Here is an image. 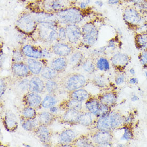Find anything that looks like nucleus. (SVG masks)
I'll use <instances>...</instances> for the list:
<instances>
[{"instance_id":"aec40b11","label":"nucleus","mask_w":147,"mask_h":147,"mask_svg":"<svg viewBox=\"0 0 147 147\" xmlns=\"http://www.w3.org/2000/svg\"><path fill=\"white\" fill-rule=\"evenodd\" d=\"M34 132L35 133V136L43 144H50L51 134L50 130L47 127V126L40 125Z\"/></svg>"},{"instance_id":"f3484780","label":"nucleus","mask_w":147,"mask_h":147,"mask_svg":"<svg viewBox=\"0 0 147 147\" xmlns=\"http://www.w3.org/2000/svg\"><path fill=\"white\" fill-rule=\"evenodd\" d=\"M82 111H78L74 109H69L66 111L60 117L59 120L64 124L70 125L78 124L79 117Z\"/></svg>"},{"instance_id":"864d4df0","label":"nucleus","mask_w":147,"mask_h":147,"mask_svg":"<svg viewBox=\"0 0 147 147\" xmlns=\"http://www.w3.org/2000/svg\"><path fill=\"white\" fill-rule=\"evenodd\" d=\"M126 81V77L124 74H120L115 79V83L117 86L122 85Z\"/></svg>"},{"instance_id":"69168bd1","label":"nucleus","mask_w":147,"mask_h":147,"mask_svg":"<svg viewBox=\"0 0 147 147\" xmlns=\"http://www.w3.org/2000/svg\"><path fill=\"white\" fill-rule=\"evenodd\" d=\"M24 2H29L30 3H34L35 2H36L38 0H22Z\"/></svg>"},{"instance_id":"8fccbe9b","label":"nucleus","mask_w":147,"mask_h":147,"mask_svg":"<svg viewBox=\"0 0 147 147\" xmlns=\"http://www.w3.org/2000/svg\"><path fill=\"white\" fill-rule=\"evenodd\" d=\"M134 31L136 34H147V21L140 25Z\"/></svg>"},{"instance_id":"49530a36","label":"nucleus","mask_w":147,"mask_h":147,"mask_svg":"<svg viewBox=\"0 0 147 147\" xmlns=\"http://www.w3.org/2000/svg\"><path fill=\"white\" fill-rule=\"evenodd\" d=\"M120 42L118 39L117 38H112L108 42L107 48L111 49L112 51H115L120 47Z\"/></svg>"},{"instance_id":"b1692460","label":"nucleus","mask_w":147,"mask_h":147,"mask_svg":"<svg viewBox=\"0 0 147 147\" xmlns=\"http://www.w3.org/2000/svg\"><path fill=\"white\" fill-rule=\"evenodd\" d=\"M85 59L84 55L82 52L80 51H74L69 56V58L67 59L68 65L72 68L80 67Z\"/></svg>"},{"instance_id":"774afa93","label":"nucleus","mask_w":147,"mask_h":147,"mask_svg":"<svg viewBox=\"0 0 147 147\" xmlns=\"http://www.w3.org/2000/svg\"><path fill=\"white\" fill-rule=\"evenodd\" d=\"M144 75H145L146 77L147 78V71H146L144 72Z\"/></svg>"},{"instance_id":"052dcab7","label":"nucleus","mask_w":147,"mask_h":147,"mask_svg":"<svg viewBox=\"0 0 147 147\" xmlns=\"http://www.w3.org/2000/svg\"><path fill=\"white\" fill-rule=\"evenodd\" d=\"M58 108L56 107V106H53V107H51V108H49V112H51V113L55 114V113L58 112Z\"/></svg>"},{"instance_id":"39448f33","label":"nucleus","mask_w":147,"mask_h":147,"mask_svg":"<svg viewBox=\"0 0 147 147\" xmlns=\"http://www.w3.org/2000/svg\"><path fill=\"white\" fill-rule=\"evenodd\" d=\"M38 26L33 12H23L20 15L16 23V27L22 33L32 35L35 33Z\"/></svg>"},{"instance_id":"0eeeda50","label":"nucleus","mask_w":147,"mask_h":147,"mask_svg":"<svg viewBox=\"0 0 147 147\" xmlns=\"http://www.w3.org/2000/svg\"><path fill=\"white\" fill-rule=\"evenodd\" d=\"M87 83V79L83 74H72L63 78L60 82L61 85L70 92L82 88Z\"/></svg>"},{"instance_id":"473e14b6","label":"nucleus","mask_w":147,"mask_h":147,"mask_svg":"<svg viewBox=\"0 0 147 147\" xmlns=\"http://www.w3.org/2000/svg\"><path fill=\"white\" fill-rule=\"evenodd\" d=\"M58 74L51 66L45 65L43 69L40 76L43 79L48 80H54L58 77Z\"/></svg>"},{"instance_id":"393cba45","label":"nucleus","mask_w":147,"mask_h":147,"mask_svg":"<svg viewBox=\"0 0 147 147\" xmlns=\"http://www.w3.org/2000/svg\"><path fill=\"white\" fill-rule=\"evenodd\" d=\"M77 134L71 129H67L60 133L58 136V142L61 144H71L76 139Z\"/></svg>"},{"instance_id":"1a4fd4ad","label":"nucleus","mask_w":147,"mask_h":147,"mask_svg":"<svg viewBox=\"0 0 147 147\" xmlns=\"http://www.w3.org/2000/svg\"><path fill=\"white\" fill-rule=\"evenodd\" d=\"M86 110L90 112L96 118L104 116L111 111V108L102 103L96 97H90L85 103Z\"/></svg>"},{"instance_id":"bb28decb","label":"nucleus","mask_w":147,"mask_h":147,"mask_svg":"<svg viewBox=\"0 0 147 147\" xmlns=\"http://www.w3.org/2000/svg\"><path fill=\"white\" fill-rule=\"evenodd\" d=\"M91 97L89 93L83 88L75 90L73 92H70V98L74 99L81 102L87 101Z\"/></svg>"},{"instance_id":"f704fd0d","label":"nucleus","mask_w":147,"mask_h":147,"mask_svg":"<svg viewBox=\"0 0 147 147\" xmlns=\"http://www.w3.org/2000/svg\"><path fill=\"white\" fill-rule=\"evenodd\" d=\"M81 66L85 72L90 74H94L97 70L95 62L92 58L85 59Z\"/></svg>"},{"instance_id":"6e6d98bb","label":"nucleus","mask_w":147,"mask_h":147,"mask_svg":"<svg viewBox=\"0 0 147 147\" xmlns=\"http://www.w3.org/2000/svg\"><path fill=\"white\" fill-rule=\"evenodd\" d=\"M7 88V82L3 78L1 79V96H3Z\"/></svg>"},{"instance_id":"4be33fe9","label":"nucleus","mask_w":147,"mask_h":147,"mask_svg":"<svg viewBox=\"0 0 147 147\" xmlns=\"http://www.w3.org/2000/svg\"><path fill=\"white\" fill-rule=\"evenodd\" d=\"M67 65V59L64 57H56L53 58L50 63V66L58 74L64 72Z\"/></svg>"},{"instance_id":"de8ad7c7","label":"nucleus","mask_w":147,"mask_h":147,"mask_svg":"<svg viewBox=\"0 0 147 147\" xmlns=\"http://www.w3.org/2000/svg\"><path fill=\"white\" fill-rule=\"evenodd\" d=\"M107 47H102L98 48H95L91 51V56L92 57H100L101 56H104L107 51Z\"/></svg>"},{"instance_id":"4d7b16f0","label":"nucleus","mask_w":147,"mask_h":147,"mask_svg":"<svg viewBox=\"0 0 147 147\" xmlns=\"http://www.w3.org/2000/svg\"><path fill=\"white\" fill-rule=\"evenodd\" d=\"M144 1L146 0H125V3H126L128 4H130L133 6H136V5L143 2Z\"/></svg>"},{"instance_id":"09e8293b","label":"nucleus","mask_w":147,"mask_h":147,"mask_svg":"<svg viewBox=\"0 0 147 147\" xmlns=\"http://www.w3.org/2000/svg\"><path fill=\"white\" fill-rule=\"evenodd\" d=\"M143 15H147V0L134 6Z\"/></svg>"},{"instance_id":"9d476101","label":"nucleus","mask_w":147,"mask_h":147,"mask_svg":"<svg viewBox=\"0 0 147 147\" xmlns=\"http://www.w3.org/2000/svg\"><path fill=\"white\" fill-rule=\"evenodd\" d=\"M90 138L95 146L112 147L113 136L112 132L97 131Z\"/></svg>"},{"instance_id":"e2e57ef3","label":"nucleus","mask_w":147,"mask_h":147,"mask_svg":"<svg viewBox=\"0 0 147 147\" xmlns=\"http://www.w3.org/2000/svg\"><path fill=\"white\" fill-rule=\"evenodd\" d=\"M95 4L98 7H102L104 5V3L102 0H97L95 2Z\"/></svg>"},{"instance_id":"f03ea898","label":"nucleus","mask_w":147,"mask_h":147,"mask_svg":"<svg viewBox=\"0 0 147 147\" xmlns=\"http://www.w3.org/2000/svg\"><path fill=\"white\" fill-rule=\"evenodd\" d=\"M87 10H82L75 6H70L55 13L56 20L60 25L79 24L87 16Z\"/></svg>"},{"instance_id":"603ef678","label":"nucleus","mask_w":147,"mask_h":147,"mask_svg":"<svg viewBox=\"0 0 147 147\" xmlns=\"http://www.w3.org/2000/svg\"><path fill=\"white\" fill-rule=\"evenodd\" d=\"M134 120V115L132 113H130L127 116L124 117V125L132 126L133 121Z\"/></svg>"},{"instance_id":"dca6fc26","label":"nucleus","mask_w":147,"mask_h":147,"mask_svg":"<svg viewBox=\"0 0 147 147\" xmlns=\"http://www.w3.org/2000/svg\"><path fill=\"white\" fill-rule=\"evenodd\" d=\"M35 20L38 24L58 23L55 13L42 11H33Z\"/></svg>"},{"instance_id":"680f3d73","label":"nucleus","mask_w":147,"mask_h":147,"mask_svg":"<svg viewBox=\"0 0 147 147\" xmlns=\"http://www.w3.org/2000/svg\"><path fill=\"white\" fill-rule=\"evenodd\" d=\"M131 101L133 102H138V101H139L140 98L136 94H133L131 97Z\"/></svg>"},{"instance_id":"2f4dec72","label":"nucleus","mask_w":147,"mask_h":147,"mask_svg":"<svg viewBox=\"0 0 147 147\" xmlns=\"http://www.w3.org/2000/svg\"><path fill=\"white\" fill-rule=\"evenodd\" d=\"M134 41L138 49L141 51L147 49V34H136Z\"/></svg>"},{"instance_id":"a878e982","label":"nucleus","mask_w":147,"mask_h":147,"mask_svg":"<svg viewBox=\"0 0 147 147\" xmlns=\"http://www.w3.org/2000/svg\"><path fill=\"white\" fill-rule=\"evenodd\" d=\"M102 103L112 108L116 105L117 101V94L113 92H108L100 95L97 97Z\"/></svg>"},{"instance_id":"2eb2a0df","label":"nucleus","mask_w":147,"mask_h":147,"mask_svg":"<svg viewBox=\"0 0 147 147\" xmlns=\"http://www.w3.org/2000/svg\"><path fill=\"white\" fill-rule=\"evenodd\" d=\"M23 101L25 105L33 108L38 109L42 107V99L38 93L28 92L24 96Z\"/></svg>"},{"instance_id":"58836bf2","label":"nucleus","mask_w":147,"mask_h":147,"mask_svg":"<svg viewBox=\"0 0 147 147\" xmlns=\"http://www.w3.org/2000/svg\"><path fill=\"white\" fill-rule=\"evenodd\" d=\"M19 80L16 84V87L17 90H18L20 92L27 93L29 89L30 80L27 78H18Z\"/></svg>"},{"instance_id":"c756f323","label":"nucleus","mask_w":147,"mask_h":147,"mask_svg":"<svg viewBox=\"0 0 147 147\" xmlns=\"http://www.w3.org/2000/svg\"><path fill=\"white\" fill-rule=\"evenodd\" d=\"M95 62L97 70L102 72H107L110 69V61L105 56L97 57Z\"/></svg>"},{"instance_id":"412c9836","label":"nucleus","mask_w":147,"mask_h":147,"mask_svg":"<svg viewBox=\"0 0 147 147\" xmlns=\"http://www.w3.org/2000/svg\"><path fill=\"white\" fill-rule=\"evenodd\" d=\"M45 90V82L38 76H34L30 80L28 91L33 93H42Z\"/></svg>"},{"instance_id":"6ab92c4d","label":"nucleus","mask_w":147,"mask_h":147,"mask_svg":"<svg viewBox=\"0 0 147 147\" xmlns=\"http://www.w3.org/2000/svg\"><path fill=\"white\" fill-rule=\"evenodd\" d=\"M41 59H36L33 58H26L25 63L26 64L32 74L34 76H39L42 71L45 64Z\"/></svg>"},{"instance_id":"5fc2aeb1","label":"nucleus","mask_w":147,"mask_h":147,"mask_svg":"<svg viewBox=\"0 0 147 147\" xmlns=\"http://www.w3.org/2000/svg\"><path fill=\"white\" fill-rule=\"evenodd\" d=\"M91 3L90 0H85L84 1H81L78 3V5L77 7L80 8L82 10H87L89 4Z\"/></svg>"},{"instance_id":"6e6552de","label":"nucleus","mask_w":147,"mask_h":147,"mask_svg":"<svg viewBox=\"0 0 147 147\" xmlns=\"http://www.w3.org/2000/svg\"><path fill=\"white\" fill-rule=\"evenodd\" d=\"M34 3L38 5L39 8L35 11H42L53 13H56L71 6L68 0H38Z\"/></svg>"},{"instance_id":"5701e85b","label":"nucleus","mask_w":147,"mask_h":147,"mask_svg":"<svg viewBox=\"0 0 147 147\" xmlns=\"http://www.w3.org/2000/svg\"><path fill=\"white\" fill-rule=\"evenodd\" d=\"M3 123L5 128L8 131L12 132L15 131L17 127V119L14 114L11 111H8L5 113L3 119Z\"/></svg>"},{"instance_id":"a211bd4d","label":"nucleus","mask_w":147,"mask_h":147,"mask_svg":"<svg viewBox=\"0 0 147 147\" xmlns=\"http://www.w3.org/2000/svg\"><path fill=\"white\" fill-rule=\"evenodd\" d=\"M11 71L13 76L18 78H27L32 74L25 62L13 63Z\"/></svg>"},{"instance_id":"4c0bfd02","label":"nucleus","mask_w":147,"mask_h":147,"mask_svg":"<svg viewBox=\"0 0 147 147\" xmlns=\"http://www.w3.org/2000/svg\"><path fill=\"white\" fill-rule=\"evenodd\" d=\"M121 128L123 131V133L120 138V140L126 142L131 141L134 136L132 126L128 125H123Z\"/></svg>"},{"instance_id":"f257e3e1","label":"nucleus","mask_w":147,"mask_h":147,"mask_svg":"<svg viewBox=\"0 0 147 147\" xmlns=\"http://www.w3.org/2000/svg\"><path fill=\"white\" fill-rule=\"evenodd\" d=\"M124 117L120 112L111 111L104 116L97 118L94 127L97 131L112 132L124 125Z\"/></svg>"},{"instance_id":"ddd939ff","label":"nucleus","mask_w":147,"mask_h":147,"mask_svg":"<svg viewBox=\"0 0 147 147\" xmlns=\"http://www.w3.org/2000/svg\"><path fill=\"white\" fill-rule=\"evenodd\" d=\"M50 47L54 54L60 57H66L74 51V46L68 42L57 41Z\"/></svg>"},{"instance_id":"37998d69","label":"nucleus","mask_w":147,"mask_h":147,"mask_svg":"<svg viewBox=\"0 0 147 147\" xmlns=\"http://www.w3.org/2000/svg\"><path fill=\"white\" fill-rule=\"evenodd\" d=\"M93 82L95 85L100 88H105L108 86V81L106 78L101 75L95 76L93 79Z\"/></svg>"},{"instance_id":"13d9d810","label":"nucleus","mask_w":147,"mask_h":147,"mask_svg":"<svg viewBox=\"0 0 147 147\" xmlns=\"http://www.w3.org/2000/svg\"><path fill=\"white\" fill-rule=\"evenodd\" d=\"M123 3L121 0H108V4L110 5H117Z\"/></svg>"},{"instance_id":"3c124183","label":"nucleus","mask_w":147,"mask_h":147,"mask_svg":"<svg viewBox=\"0 0 147 147\" xmlns=\"http://www.w3.org/2000/svg\"><path fill=\"white\" fill-rule=\"evenodd\" d=\"M42 58L43 59H46L51 58L54 53L51 51L50 48H42Z\"/></svg>"},{"instance_id":"423d86ee","label":"nucleus","mask_w":147,"mask_h":147,"mask_svg":"<svg viewBox=\"0 0 147 147\" xmlns=\"http://www.w3.org/2000/svg\"><path fill=\"white\" fill-rule=\"evenodd\" d=\"M122 16L125 23L133 30L147 21L146 16L143 15L134 6L130 4L124 7Z\"/></svg>"},{"instance_id":"338daca9","label":"nucleus","mask_w":147,"mask_h":147,"mask_svg":"<svg viewBox=\"0 0 147 147\" xmlns=\"http://www.w3.org/2000/svg\"><path fill=\"white\" fill-rule=\"evenodd\" d=\"M117 147H124L125 145L123 144H121V143H118V144H117Z\"/></svg>"},{"instance_id":"cd10ccee","label":"nucleus","mask_w":147,"mask_h":147,"mask_svg":"<svg viewBox=\"0 0 147 147\" xmlns=\"http://www.w3.org/2000/svg\"><path fill=\"white\" fill-rule=\"evenodd\" d=\"M56 117L54 114L48 111H43L39 113L38 120L40 125L49 126L54 123Z\"/></svg>"},{"instance_id":"bf43d9fd","label":"nucleus","mask_w":147,"mask_h":147,"mask_svg":"<svg viewBox=\"0 0 147 147\" xmlns=\"http://www.w3.org/2000/svg\"><path fill=\"white\" fill-rule=\"evenodd\" d=\"M129 83L132 85H136L139 83V80L137 78H131L129 80Z\"/></svg>"},{"instance_id":"a19ab883","label":"nucleus","mask_w":147,"mask_h":147,"mask_svg":"<svg viewBox=\"0 0 147 147\" xmlns=\"http://www.w3.org/2000/svg\"><path fill=\"white\" fill-rule=\"evenodd\" d=\"M22 117L26 119H35L37 116V112L35 109L26 106L23 109L22 111Z\"/></svg>"},{"instance_id":"a18cd8bd","label":"nucleus","mask_w":147,"mask_h":147,"mask_svg":"<svg viewBox=\"0 0 147 147\" xmlns=\"http://www.w3.org/2000/svg\"><path fill=\"white\" fill-rule=\"evenodd\" d=\"M138 58L140 64L144 69H147V49L141 51Z\"/></svg>"},{"instance_id":"20e7f679","label":"nucleus","mask_w":147,"mask_h":147,"mask_svg":"<svg viewBox=\"0 0 147 147\" xmlns=\"http://www.w3.org/2000/svg\"><path fill=\"white\" fill-rule=\"evenodd\" d=\"M82 38L81 44L86 47H91L96 43L100 30L95 20L87 22L81 27Z\"/></svg>"},{"instance_id":"7ed1b4c3","label":"nucleus","mask_w":147,"mask_h":147,"mask_svg":"<svg viewBox=\"0 0 147 147\" xmlns=\"http://www.w3.org/2000/svg\"><path fill=\"white\" fill-rule=\"evenodd\" d=\"M58 23L38 24L35 31L40 41L52 45L58 41L57 30L59 26Z\"/></svg>"},{"instance_id":"0e129e2a","label":"nucleus","mask_w":147,"mask_h":147,"mask_svg":"<svg viewBox=\"0 0 147 147\" xmlns=\"http://www.w3.org/2000/svg\"><path fill=\"white\" fill-rule=\"evenodd\" d=\"M129 72L132 76H134L136 74V70L134 68H131L129 70Z\"/></svg>"},{"instance_id":"c9c22d12","label":"nucleus","mask_w":147,"mask_h":147,"mask_svg":"<svg viewBox=\"0 0 147 147\" xmlns=\"http://www.w3.org/2000/svg\"><path fill=\"white\" fill-rule=\"evenodd\" d=\"M82 103L83 102L70 98L68 101L64 103L63 107V108L66 110L69 109H74L78 111H82L83 108Z\"/></svg>"},{"instance_id":"9b49d317","label":"nucleus","mask_w":147,"mask_h":147,"mask_svg":"<svg viewBox=\"0 0 147 147\" xmlns=\"http://www.w3.org/2000/svg\"><path fill=\"white\" fill-rule=\"evenodd\" d=\"M131 61V57L128 55L118 51L112 55L110 59L111 64L117 70L122 71L128 65Z\"/></svg>"},{"instance_id":"f8f14e48","label":"nucleus","mask_w":147,"mask_h":147,"mask_svg":"<svg viewBox=\"0 0 147 147\" xmlns=\"http://www.w3.org/2000/svg\"><path fill=\"white\" fill-rule=\"evenodd\" d=\"M67 33V42L73 46L81 43L82 31L78 24H70L65 26Z\"/></svg>"},{"instance_id":"c85d7f7f","label":"nucleus","mask_w":147,"mask_h":147,"mask_svg":"<svg viewBox=\"0 0 147 147\" xmlns=\"http://www.w3.org/2000/svg\"><path fill=\"white\" fill-rule=\"evenodd\" d=\"M40 125L39 120L36 119V118L26 119L22 117V119L21 120L22 127L24 130L28 132H34Z\"/></svg>"},{"instance_id":"ea45409f","label":"nucleus","mask_w":147,"mask_h":147,"mask_svg":"<svg viewBox=\"0 0 147 147\" xmlns=\"http://www.w3.org/2000/svg\"><path fill=\"white\" fill-rule=\"evenodd\" d=\"M57 103L56 98L53 95L48 94L42 100V107L44 109H49L56 105Z\"/></svg>"},{"instance_id":"e433bc0d","label":"nucleus","mask_w":147,"mask_h":147,"mask_svg":"<svg viewBox=\"0 0 147 147\" xmlns=\"http://www.w3.org/2000/svg\"><path fill=\"white\" fill-rule=\"evenodd\" d=\"M61 84L54 80H48L45 82V90L49 94L54 95L59 89Z\"/></svg>"},{"instance_id":"4468645a","label":"nucleus","mask_w":147,"mask_h":147,"mask_svg":"<svg viewBox=\"0 0 147 147\" xmlns=\"http://www.w3.org/2000/svg\"><path fill=\"white\" fill-rule=\"evenodd\" d=\"M20 48L26 58L36 59H43L42 48L31 44H25L21 47Z\"/></svg>"},{"instance_id":"79ce46f5","label":"nucleus","mask_w":147,"mask_h":147,"mask_svg":"<svg viewBox=\"0 0 147 147\" xmlns=\"http://www.w3.org/2000/svg\"><path fill=\"white\" fill-rule=\"evenodd\" d=\"M26 57L24 55L21 48H16L12 51V63H20L24 62Z\"/></svg>"},{"instance_id":"7c9ffc66","label":"nucleus","mask_w":147,"mask_h":147,"mask_svg":"<svg viewBox=\"0 0 147 147\" xmlns=\"http://www.w3.org/2000/svg\"><path fill=\"white\" fill-rule=\"evenodd\" d=\"M93 116H94L90 112L88 111L83 112L82 111L79 117L78 124L85 127H89L94 124L95 120L94 119Z\"/></svg>"},{"instance_id":"72a5a7b5","label":"nucleus","mask_w":147,"mask_h":147,"mask_svg":"<svg viewBox=\"0 0 147 147\" xmlns=\"http://www.w3.org/2000/svg\"><path fill=\"white\" fill-rule=\"evenodd\" d=\"M72 144L76 147H95V144L90 138L82 136L79 138H76L72 143Z\"/></svg>"},{"instance_id":"c03bdc74","label":"nucleus","mask_w":147,"mask_h":147,"mask_svg":"<svg viewBox=\"0 0 147 147\" xmlns=\"http://www.w3.org/2000/svg\"><path fill=\"white\" fill-rule=\"evenodd\" d=\"M58 41L67 42V33L65 26L59 25L57 30Z\"/></svg>"}]
</instances>
